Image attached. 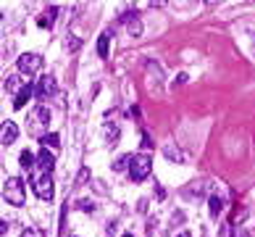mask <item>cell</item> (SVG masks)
<instances>
[{"mask_svg": "<svg viewBox=\"0 0 255 237\" xmlns=\"http://www.w3.org/2000/svg\"><path fill=\"white\" fill-rule=\"evenodd\" d=\"M3 198L8 200L11 206H24L26 203V193H24V182L19 177H11L3 185Z\"/></svg>", "mask_w": 255, "mask_h": 237, "instance_id": "1", "label": "cell"}, {"mask_svg": "<svg viewBox=\"0 0 255 237\" xmlns=\"http://www.w3.org/2000/svg\"><path fill=\"white\" fill-rule=\"evenodd\" d=\"M153 171V158L145 156V153H140V156H132V163H129V177L134 182H142L148 179V174Z\"/></svg>", "mask_w": 255, "mask_h": 237, "instance_id": "2", "label": "cell"}, {"mask_svg": "<svg viewBox=\"0 0 255 237\" xmlns=\"http://www.w3.org/2000/svg\"><path fill=\"white\" fill-rule=\"evenodd\" d=\"M32 185H34V193H37L40 200H53V193H56V190H53V179H50V174L37 177V179L32 182Z\"/></svg>", "mask_w": 255, "mask_h": 237, "instance_id": "3", "label": "cell"}, {"mask_svg": "<svg viewBox=\"0 0 255 237\" xmlns=\"http://www.w3.org/2000/svg\"><path fill=\"white\" fill-rule=\"evenodd\" d=\"M19 69L24 71V74H34V71L42 69V56H37V53H24V56L19 58Z\"/></svg>", "mask_w": 255, "mask_h": 237, "instance_id": "4", "label": "cell"}, {"mask_svg": "<svg viewBox=\"0 0 255 237\" xmlns=\"http://www.w3.org/2000/svg\"><path fill=\"white\" fill-rule=\"evenodd\" d=\"M53 93H56V79H53V77H42L40 82H37V95H34V98H48V95H53Z\"/></svg>", "mask_w": 255, "mask_h": 237, "instance_id": "5", "label": "cell"}, {"mask_svg": "<svg viewBox=\"0 0 255 237\" xmlns=\"http://www.w3.org/2000/svg\"><path fill=\"white\" fill-rule=\"evenodd\" d=\"M16 137H19V126H16L13 121H5L3 129H0V140H3V145H11Z\"/></svg>", "mask_w": 255, "mask_h": 237, "instance_id": "6", "label": "cell"}, {"mask_svg": "<svg viewBox=\"0 0 255 237\" xmlns=\"http://www.w3.org/2000/svg\"><path fill=\"white\" fill-rule=\"evenodd\" d=\"M32 95H37V87L26 85V87L21 90V93L16 95V100H13V108H16V111H19V108H24L26 103H29V100H32Z\"/></svg>", "mask_w": 255, "mask_h": 237, "instance_id": "7", "label": "cell"}, {"mask_svg": "<svg viewBox=\"0 0 255 237\" xmlns=\"http://www.w3.org/2000/svg\"><path fill=\"white\" fill-rule=\"evenodd\" d=\"M37 166L45 171V174H50V171H53V166H56V158H53V153L42 150L40 156H37Z\"/></svg>", "mask_w": 255, "mask_h": 237, "instance_id": "8", "label": "cell"}, {"mask_svg": "<svg viewBox=\"0 0 255 237\" xmlns=\"http://www.w3.org/2000/svg\"><path fill=\"white\" fill-rule=\"evenodd\" d=\"M26 85H29V82H24V77H8L5 79V90L8 93H16V95H19Z\"/></svg>", "mask_w": 255, "mask_h": 237, "instance_id": "9", "label": "cell"}, {"mask_svg": "<svg viewBox=\"0 0 255 237\" xmlns=\"http://www.w3.org/2000/svg\"><path fill=\"white\" fill-rule=\"evenodd\" d=\"M126 29H129V34H132V37H140V34H142V24H140V19H137V16H126Z\"/></svg>", "mask_w": 255, "mask_h": 237, "instance_id": "10", "label": "cell"}, {"mask_svg": "<svg viewBox=\"0 0 255 237\" xmlns=\"http://www.w3.org/2000/svg\"><path fill=\"white\" fill-rule=\"evenodd\" d=\"M56 13H58V8H56V5H50V8H48V13L37 19V24H40V26H53V21H56Z\"/></svg>", "mask_w": 255, "mask_h": 237, "instance_id": "11", "label": "cell"}, {"mask_svg": "<svg viewBox=\"0 0 255 237\" xmlns=\"http://www.w3.org/2000/svg\"><path fill=\"white\" fill-rule=\"evenodd\" d=\"M50 121V114H48V108H45V106H40L37 108V111H34V124H48Z\"/></svg>", "mask_w": 255, "mask_h": 237, "instance_id": "12", "label": "cell"}, {"mask_svg": "<svg viewBox=\"0 0 255 237\" xmlns=\"http://www.w3.org/2000/svg\"><path fill=\"white\" fill-rule=\"evenodd\" d=\"M19 161H21V169H26V171H29V169L34 166V163H37V158H34L29 150H24L21 156H19Z\"/></svg>", "mask_w": 255, "mask_h": 237, "instance_id": "13", "label": "cell"}, {"mask_svg": "<svg viewBox=\"0 0 255 237\" xmlns=\"http://www.w3.org/2000/svg\"><path fill=\"white\" fill-rule=\"evenodd\" d=\"M97 56L100 58L108 56V34H100V40H97Z\"/></svg>", "mask_w": 255, "mask_h": 237, "instance_id": "14", "label": "cell"}, {"mask_svg": "<svg viewBox=\"0 0 255 237\" xmlns=\"http://www.w3.org/2000/svg\"><path fill=\"white\" fill-rule=\"evenodd\" d=\"M40 142H42V145H50V148H58V145H61V137H58L56 132H50V134H45Z\"/></svg>", "mask_w": 255, "mask_h": 237, "instance_id": "15", "label": "cell"}, {"mask_svg": "<svg viewBox=\"0 0 255 237\" xmlns=\"http://www.w3.org/2000/svg\"><path fill=\"white\" fill-rule=\"evenodd\" d=\"M208 203H211V206H208V208H211V214H213V216H216V214H218V211H221V208H224V203H221V198H216V195H213L211 200H208Z\"/></svg>", "mask_w": 255, "mask_h": 237, "instance_id": "16", "label": "cell"}, {"mask_svg": "<svg viewBox=\"0 0 255 237\" xmlns=\"http://www.w3.org/2000/svg\"><path fill=\"white\" fill-rule=\"evenodd\" d=\"M105 137H108V142H116V137H118V129H116V126H111V124H105Z\"/></svg>", "mask_w": 255, "mask_h": 237, "instance_id": "17", "label": "cell"}, {"mask_svg": "<svg viewBox=\"0 0 255 237\" xmlns=\"http://www.w3.org/2000/svg\"><path fill=\"white\" fill-rule=\"evenodd\" d=\"M129 163H132V156H121V158H118V161L113 163V169H116V171H121V169L129 166Z\"/></svg>", "mask_w": 255, "mask_h": 237, "instance_id": "18", "label": "cell"}, {"mask_svg": "<svg viewBox=\"0 0 255 237\" xmlns=\"http://www.w3.org/2000/svg\"><path fill=\"white\" fill-rule=\"evenodd\" d=\"M21 237H42V232L37 230V227H26V230L21 232Z\"/></svg>", "mask_w": 255, "mask_h": 237, "instance_id": "19", "label": "cell"}, {"mask_svg": "<svg viewBox=\"0 0 255 237\" xmlns=\"http://www.w3.org/2000/svg\"><path fill=\"white\" fill-rule=\"evenodd\" d=\"M79 208L82 211H95V203L92 200H79Z\"/></svg>", "mask_w": 255, "mask_h": 237, "instance_id": "20", "label": "cell"}, {"mask_svg": "<svg viewBox=\"0 0 255 237\" xmlns=\"http://www.w3.org/2000/svg\"><path fill=\"white\" fill-rule=\"evenodd\" d=\"M150 145H153V140H150V134H142V148H145V150H148V148H150Z\"/></svg>", "mask_w": 255, "mask_h": 237, "instance_id": "21", "label": "cell"}, {"mask_svg": "<svg viewBox=\"0 0 255 237\" xmlns=\"http://www.w3.org/2000/svg\"><path fill=\"white\" fill-rule=\"evenodd\" d=\"M85 179H87V169H82L79 177H77V185H85Z\"/></svg>", "mask_w": 255, "mask_h": 237, "instance_id": "22", "label": "cell"}, {"mask_svg": "<svg viewBox=\"0 0 255 237\" xmlns=\"http://www.w3.org/2000/svg\"><path fill=\"white\" fill-rule=\"evenodd\" d=\"M66 48H71V50H77V48H79V40H66Z\"/></svg>", "mask_w": 255, "mask_h": 237, "instance_id": "23", "label": "cell"}, {"mask_svg": "<svg viewBox=\"0 0 255 237\" xmlns=\"http://www.w3.org/2000/svg\"><path fill=\"white\" fill-rule=\"evenodd\" d=\"M234 237H250V235H248V230H242V227H237V232H234Z\"/></svg>", "mask_w": 255, "mask_h": 237, "instance_id": "24", "label": "cell"}, {"mask_svg": "<svg viewBox=\"0 0 255 237\" xmlns=\"http://www.w3.org/2000/svg\"><path fill=\"white\" fill-rule=\"evenodd\" d=\"M5 232H8V222L3 219V222H0V235H5Z\"/></svg>", "mask_w": 255, "mask_h": 237, "instance_id": "25", "label": "cell"}, {"mask_svg": "<svg viewBox=\"0 0 255 237\" xmlns=\"http://www.w3.org/2000/svg\"><path fill=\"white\" fill-rule=\"evenodd\" d=\"M179 237H192V235H189V232H181V235H179Z\"/></svg>", "mask_w": 255, "mask_h": 237, "instance_id": "26", "label": "cell"}, {"mask_svg": "<svg viewBox=\"0 0 255 237\" xmlns=\"http://www.w3.org/2000/svg\"><path fill=\"white\" fill-rule=\"evenodd\" d=\"M124 237H132V235H124Z\"/></svg>", "mask_w": 255, "mask_h": 237, "instance_id": "27", "label": "cell"}]
</instances>
